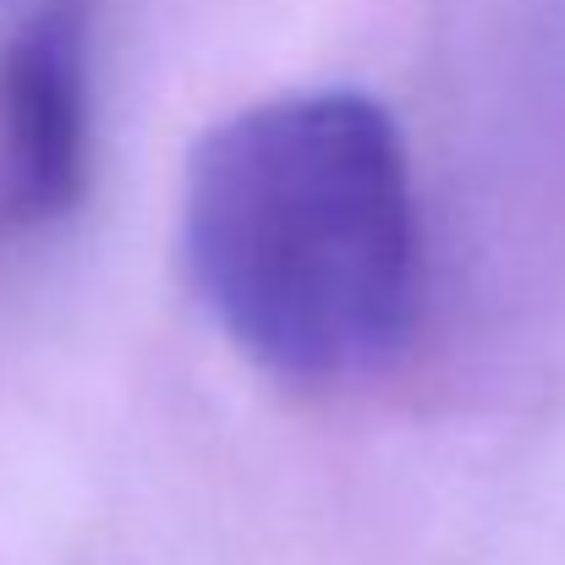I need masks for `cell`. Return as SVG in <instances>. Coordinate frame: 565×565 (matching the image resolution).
Returning a JSON list of instances; mask_svg holds the SVG:
<instances>
[{
	"mask_svg": "<svg viewBox=\"0 0 565 565\" xmlns=\"http://www.w3.org/2000/svg\"><path fill=\"white\" fill-rule=\"evenodd\" d=\"M198 302L258 369L341 384L384 369L417 319L406 143L369 94H286L220 121L188 166Z\"/></svg>",
	"mask_w": 565,
	"mask_h": 565,
	"instance_id": "cell-1",
	"label": "cell"
},
{
	"mask_svg": "<svg viewBox=\"0 0 565 565\" xmlns=\"http://www.w3.org/2000/svg\"><path fill=\"white\" fill-rule=\"evenodd\" d=\"M88 132V0H44L0 50V242L83 203Z\"/></svg>",
	"mask_w": 565,
	"mask_h": 565,
	"instance_id": "cell-2",
	"label": "cell"
}]
</instances>
